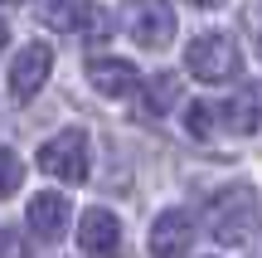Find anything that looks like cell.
<instances>
[{
	"label": "cell",
	"mask_w": 262,
	"mask_h": 258,
	"mask_svg": "<svg viewBox=\"0 0 262 258\" xmlns=\"http://www.w3.org/2000/svg\"><path fill=\"white\" fill-rule=\"evenodd\" d=\"M34 15L44 19L49 29H63V34H73V29H93V34H107V15L93 5V0H34Z\"/></svg>",
	"instance_id": "6"
},
{
	"label": "cell",
	"mask_w": 262,
	"mask_h": 258,
	"mask_svg": "<svg viewBox=\"0 0 262 258\" xmlns=\"http://www.w3.org/2000/svg\"><path fill=\"white\" fill-rule=\"evenodd\" d=\"M185 132L199 136V142H209V136H214V107L209 103H189L185 107Z\"/></svg>",
	"instance_id": "14"
},
{
	"label": "cell",
	"mask_w": 262,
	"mask_h": 258,
	"mask_svg": "<svg viewBox=\"0 0 262 258\" xmlns=\"http://www.w3.org/2000/svg\"><path fill=\"white\" fill-rule=\"evenodd\" d=\"M257 54H262V34H257Z\"/></svg>",
	"instance_id": "17"
},
{
	"label": "cell",
	"mask_w": 262,
	"mask_h": 258,
	"mask_svg": "<svg viewBox=\"0 0 262 258\" xmlns=\"http://www.w3.org/2000/svg\"><path fill=\"white\" fill-rule=\"evenodd\" d=\"M49 73H54V49H49L44 39H29V44L10 58V97H15V103L39 97V88L49 83Z\"/></svg>",
	"instance_id": "5"
},
{
	"label": "cell",
	"mask_w": 262,
	"mask_h": 258,
	"mask_svg": "<svg viewBox=\"0 0 262 258\" xmlns=\"http://www.w3.org/2000/svg\"><path fill=\"white\" fill-rule=\"evenodd\" d=\"M88 166H93V156H88V132L83 127H63L58 136H49L39 146V171L63 181V185H83Z\"/></svg>",
	"instance_id": "2"
},
{
	"label": "cell",
	"mask_w": 262,
	"mask_h": 258,
	"mask_svg": "<svg viewBox=\"0 0 262 258\" xmlns=\"http://www.w3.org/2000/svg\"><path fill=\"white\" fill-rule=\"evenodd\" d=\"M175 103H180V78L175 73H156L146 88H141V107H146V117H165Z\"/></svg>",
	"instance_id": "12"
},
{
	"label": "cell",
	"mask_w": 262,
	"mask_h": 258,
	"mask_svg": "<svg viewBox=\"0 0 262 258\" xmlns=\"http://www.w3.org/2000/svg\"><path fill=\"white\" fill-rule=\"evenodd\" d=\"M194 249V220L185 210H165L150 224V258H189Z\"/></svg>",
	"instance_id": "8"
},
{
	"label": "cell",
	"mask_w": 262,
	"mask_h": 258,
	"mask_svg": "<svg viewBox=\"0 0 262 258\" xmlns=\"http://www.w3.org/2000/svg\"><path fill=\"white\" fill-rule=\"evenodd\" d=\"M68 220H73V205H68L58 190H44V195H34V200L25 205V224H29V234H34V239H44V244L63 239Z\"/></svg>",
	"instance_id": "9"
},
{
	"label": "cell",
	"mask_w": 262,
	"mask_h": 258,
	"mask_svg": "<svg viewBox=\"0 0 262 258\" xmlns=\"http://www.w3.org/2000/svg\"><path fill=\"white\" fill-rule=\"evenodd\" d=\"M122 25L141 49H165L175 39V10L170 0H122Z\"/></svg>",
	"instance_id": "4"
},
{
	"label": "cell",
	"mask_w": 262,
	"mask_h": 258,
	"mask_svg": "<svg viewBox=\"0 0 262 258\" xmlns=\"http://www.w3.org/2000/svg\"><path fill=\"white\" fill-rule=\"evenodd\" d=\"M78 249H83V258H122V224H117V214L93 205L78 220Z\"/></svg>",
	"instance_id": "7"
},
{
	"label": "cell",
	"mask_w": 262,
	"mask_h": 258,
	"mask_svg": "<svg viewBox=\"0 0 262 258\" xmlns=\"http://www.w3.org/2000/svg\"><path fill=\"white\" fill-rule=\"evenodd\" d=\"M10 44V25H5V15H0V49Z\"/></svg>",
	"instance_id": "16"
},
{
	"label": "cell",
	"mask_w": 262,
	"mask_h": 258,
	"mask_svg": "<svg viewBox=\"0 0 262 258\" xmlns=\"http://www.w3.org/2000/svg\"><path fill=\"white\" fill-rule=\"evenodd\" d=\"M0 5H5V0H0Z\"/></svg>",
	"instance_id": "18"
},
{
	"label": "cell",
	"mask_w": 262,
	"mask_h": 258,
	"mask_svg": "<svg viewBox=\"0 0 262 258\" xmlns=\"http://www.w3.org/2000/svg\"><path fill=\"white\" fill-rule=\"evenodd\" d=\"M88 83L97 88L102 97H131L141 88V73L136 64H126V58H88Z\"/></svg>",
	"instance_id": "11"
},
{
	"label": "cell",
	"mask_w": 262,
	"mask_h": 258,
	"mask_svg": "<svg viewBox=\"0 0 262 258\" xmlns=\"http://www.w3.org/2000/svg\"><path fill=\"white\" fill-rule=\"evenodd\" d=\"M219 112H224L228 132H238V136L262 132V78H248L243 88H233V97H228Z\"/></svg>",
	"instance_id": "10"
},
{
	"label": "cell",
	"mask_w": 262,
	"mask_h": 258,
	"mask_svg": "<svg viewBox=\"0 0 262 258\" xmlns=\"http://www.w3.org/2000/svg\"><path fill=\"white\" fill-rule=\"evenodd\" d=\"M189 5H199V10H219L224 0H189Z\"/></svg>",
	"instance_id": "15"
},
{
	"label": "cell",
	"mask_w": 262,
	"mask_h": 258,
	"mask_svg": "<svg viewBox=\"0 0 262 258\" xmlns=\"http://www.w3.org/2000/svg\"><path fill=\"white\" fill-rule=\"evenodd\" d=\"M185 68L199 78V83H228V78H238V68H243V54H238V44L228 34H194L185 49Z\"/></svg>",
	"instance_id": "3"
},
{
	"label": "cell",
	"mask_w": 262,
	"mask_h": 258,
	"mask_svg": "<svg viewBox=\"0 0 262 258\" xmlns=\"http://www.w3.org/2000/svg\"><path fill=\"white\" fill-rule=\"evenodd\" d=\"M204 224H209V234H214L219 244H228V249L248 244L262 229V190L257 185H224V190L209 200Z\"/></svg>",
	"instance_id": "1"
},
{
	"label": "cell",
	"mask_w": 262,
	"mask_h": 258,
	"mask_svg": "<svg viewBox=\"0 0 262 258\" xmlns=\"http://www.w3.org/2000/svg\"><path fill=\"white\" fill-rule=\"evenodd\" d=\"M19 185H25V161H19L15 151H5V146H0V200H10Z\"/></svg>",
	"instance_id": "13"
}]
</instances>
